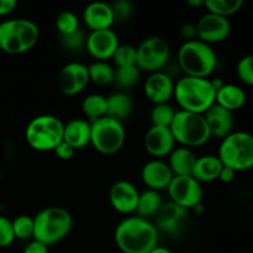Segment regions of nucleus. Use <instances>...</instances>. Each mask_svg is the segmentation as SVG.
Returning <instances> with one entry per match:
<instances>
[{"label":"nucleus","instance_id":"obj_28","mask_svg":"<svg viewBox=\"0 0 253 253\" xmlns=\"http://www.w3.org/2000/svg\"><path fill=\"white\" fill-rule=\"evenodd\" d=\"M106 98L100 94H90L82 101V111L88 116L90 123L106 116Z\"/></svg>","mask_w":253,"mask_h":253},{"label":"nucleus","instance_id":"obj_2","mask_svg":"<svg viewBox=\"0 0 253 253\" xmlns=\"http://www.w3.org/2000/svg\"><path fill=\"white\" fill-rule=\"evenodd\" d=\"M173 96L180 110L204 115L215 104L216 90L212 86L211 79L185 76L174 83Z\"/></svg>","mask_w":253,"mask_h":253},{"label":"nucleus","instance_id":"obj_20","mask_svg":"<svg viewBox=\"0 0 253 253\" xmlns=\"http://www.w3.org/2000/svg\"><path fill=\"white\" fill-rule=\"evenodd\" d=\"M204 118L208 124L211 137L224 140L230 133L234 132V115H232L231 111L226 110V109L214 104L204 114Z\"/></svg>","mask_w":253,"mask_h":253},{"label":"nucleus","instance_id":"obj_45","mask_svg":"<svg viewBox=\"0 0 253 253\" xmlns=\"http://www.w3.org/2000/svg\"><path fill=\"white\" fill-rule=\"evenodd\" d=\"M150 253H173L170 251L169 249H167V247H163V246H156L155 249L152 250Z\"/></svg>","mask_w":253,"mask_h":253},{"label":"nucleus","instance_id":"obj_37","mask_svg":"<svg viewBox=\"0 0 253 253\" xmlns=\"http://www.w3.org/2000/svg\"><path fill=\"white\" fill-rule=\"evenodd\" d=\"M85 42L86 39L81 30H77V31L72 32V34L66 35V36H61V43L63 44L64 48L72 52L81 51L85 46Z\"/></svg>","mask_w":253,"mask_h":253},{"label":"nucleus","instance_id":"obj_8","mask_svg":"<svg viewBox=\"0 0 253 253\" xmlns=\"http://www.w3.org/2000/svg\"><path fill=\"white\" fill-rule=\"evenodd\" d=\"M169 128L175 142L187 148L199 147L211 138L208 124L202 114L184 110L175 111Z\"/></svg>","mask_w":253,"mask_h":253},{"label":"nucleus","instance_id":"obj_25","mask_svg":"<svg viewBox=\"0 0 253 253\" xmlns=\"http://www.w3.org/2000/svg\"><path fill=\"white\" fill-rule=\"evenodd\" d=\"M246 103V93L244 89L235 84H224L215 96V104L226 110L234 111L239 110Z\"/></svg>","mask_w":253,"mask_h":253},{"label":"nucleus","instance_id":"obj_22","mask_svg":"<svg viewBox=\"0 0 253 253\" xmlns=\"http://www.w3.org/2000/svg\"><path fill=\"white\" fill-rule=\"evenodd\" d=\"M91 123L84 119H73L64 124L63 141L71 145L74 150H81L90 143Z\"/></svg>","mask_w":253,"mask_h":253},{"label":"nucleus","instance_id":"obj_30","mask_svg":"<svg viewBox=\"0 0 253 253\" xmlns=\"http://www.w3.org/2000/svg\"><path fill=\"white\" fill-rule=\"evenodd\" d=\"M89 81L98 85H108L113 83L115 71L108 62L96 61L88 67Z\"/></svg>","mask_w":253,"mask_h":253},{"label":"nucleus","instance_id":"obj_12","mask_svg":"<svg viewBox=\"0 0 253 253\" xmlns=\"http://www.w3.org/2000/svg\"><path fill=\"white\" fill-rule=\"evenodd\" d=\"M189 220V211L172 202L163 203L156 214V229L169 236H177L184 230Z\"/></svg>","mask_w":253,"mask_h":253},{"label":"nucleus","instance_id":"obj_38","mask_svg":"<svg viewBox=\"0 0 253 253\" xmlns=\"http://www.w3.org/2000/svg\"><path fill=\"white\" fill-rule=\"evenodd\" d=\"M111 9L114 12L115 22H125L131 17L133 11L132 4L127 0H119L111 4Z\"/></svg>","mask_w":253,"mask_h":253},{"label":"nucleus","instance_id":"obj_41","mask_svg":"<svg viewBox=\"0 0 253 253\" xmlns=\"http://www.w3.org/2000/svg\"><path fill=\"white\" fill-rule=\"evenodd\" d=\"M179 35L184 42H189V41H194L197 40V26L194 24H184L182 25L179 30Z\"/></svg>","mask_w":253,"mask_h":253},{"label":"nucleus","instance_id":"obj_47","mask_svg":"<svg viewBox=\"0 0 253 253\" xmlns=\"http://www.w3.org/2000/svg\"><path fill=\"white\" fill-rule=\"evenodd\" d=\"M185 253H197V252H185Z\"/></svg>","mask_w":253,"mask_h":253},{"label":"nucleus","instance_id":"obj_18","mask_svg":"<svg viewBox=\"0 0 253 253\" xmlns=\"http://www.w3.org/2000/svg\"><path fill=\"white\" fill-rule=\"evenodd\" d=\"M175 140L169 127H161V126H151L145 136L146 151L152 157L158 158L169 156L174 150Z\"/></svg>","mask_w":253,"mask_h":253},{"label":"nucleus","instance_id":"obj_5","mask_svg":"<svg viewBox=\"0 0 253 253\" xmlns=\"http://www.w3.org/2000/svg\"><path fill=\"white\" fill-rule=\"evenodd\" d=\"M178 64L188 77L208 78L217 66V57L210 44L199 40L184 42L178 51Z\"/></svg>","mask_w":253,"mask_h":253},{"label":"nucleus","instance_id":"obj_44","mask_svg":"<svg viewBox=\"0 0 253 253\" xmlns=\"http://www.w3.org/2000/svg\"><path fill=\"white\" fill-rule=\"evenodd\" d=\"M235 175H236V172L234 169L229 167H222L221 172H220L219 179L221 180L222 183H230L235 179Z\"/></svg>","mask_w":253,"mask_h":253},{"label":"nucleus","instance_id":"obj_34","mask_svg":"<svg viewBox=\"0 0 253 253\" xmlns=\"http://www.w3.org/2000/svg\"><path fill=\"white\" fill-rule=\"evenodd\" d=\"M12 229H14L15 239L27 240L34 237V217L29 215H19L12 220Z\"/></svg>","mask_w":253,"mask_h":253},{"label":"nucleus","instance_id":"obj_42","mask_svg":"<svg viewBox=\"0 0 253 253\" xmlns=\"http://www.w3.org/2000/svg\"><path fill=\"white\" fill-rule=\"evenodd\" d=\"M22 253H48V246H46V245L42 244V242L34 240V241L30 242V244L25 247Z\"/></svg>","mask_w":253,"mask_h":253},{"label":"nucleus","instance_id":"obj_17","mask_svg":"<svg viewBox=\"0 0 253 253\" xmlns=\"http://www.w3.org/2000/svg\"><path fill=\"white\" fill-rule=\"evenodd\" d=\"M143 90L148 100L155 105L167 104L174 93V82L165 72H155L146 79Z\"/></svg>","mask_w":253,"mask_h":253},{"label":"nucleus","instance_id":"obj_35","mask_svg":"<svg viewBox=\"0 0 253 253\" xmlns=\"http://www.w3.org/2000/svg\"><path fill=\"white\" fill-rule=\"evenodd\" d=\"M56 27L61 36H66L79 30V20L74 12L63 11L57 16Z\"/></svg>","mask_w":253,"mask_h":253},{"label":"nucleus","instance_id":"obj_14","mask_svg":"<svg viewBox=\"0 0 253 253\" xmlns=\"http://www.w3.org/2000/svg\"><path fill=\"white\" fill-rule=\"evenodd\" d=\"M89 82L88 66L79 62H71L59 71L57 85L64 95L73 96L82 93Z\"/></svg>","mask_w":253,"mask_h":253},{"label":"nucleus","instance_id":"obj_26","mask_svg":"<svg viewBox=\"0 0 253 253\" xmlns=\"http://www.w3.org/2000/svg\"><path fill=\"white\" fill-rule=\"evenodd\" d=\"M106 116L123 123L132 113L133 103L130 96L125 93L111 94L106 98Z\"/></svg>","mask_w":253,"mask_h":253},{"label":"nucleus","instance_id":"obj_23","mask_svg":"<svg viewBox=\"0 0 253 253\" xmlns=\"http://www.w3.org/2000/svg\"><path fill=\"white\" fill-rule=\"evenodd\" d=\"M222 163L217 156L205 155L197 158L192 177L199 183H210L219 179L220 172L222 169Z\"/></svg>","mask_w":253,"mask_h":253},{"label":"nucleus","instance_id":"obj_4","mask_svg":"<svg viewBox=\"0 0 253 253\" xmlns=\"http://www.w3.org/2000/svg\"><path fill=\"white\" fill-rule=\"evenodd\" d=\"M39 39L40 29L31 20L11 19L0 24V49L7 54L26 53Z\"/></svg>","mask_w":253,"mask_h":253},{"label":"nucleus","instance_id":"obj_36","mask_svg":"<svg viewBox=\"0 0 253 253\" xmlns=\"http://www.w3.org/2000/svg\"><path fill=\"white\" fill-rule=\"evenodd\" d=\"M237 77L242 83L253 85V54L242 57L236 67Z\"/></svg>","mask_w":253,"mask_h":253},{"label":"nucleus","instance_id":"obj_32","mask_svg":"<svg viewBox=\"0 0 253 253\" xmlns=\"http://www.w3.org/2000/svg\"><path fill=\"white\" fill-rule=\"evenodd\" d=\"M175 111L169 104H158L153 106L151 111V121L153 126H161V127H169L174 119Z\"/></svg>","mask_w":253,"mask_h":253},{"label":"nucleus","instance_id":"obj_31","mask_svg":"<svg viewBox=\"0 0 253 253\" xmlns=\"http://www.w3.org/2000/svg\"><path fill=\"white\" fill-rule=\"evenodd\" d=\"M140 79V69L137 66L121 67L115 71L114 82L123 89L132 88Z\"/></svg>","mask_w":253,"mask_h":253},{"label":"nucleus","instance_id":"obj_7","mask_svg":"<svg viewBox=\"0 0 253 253\" xmlns=\"http://www.w3.org/2000/svg\"><path fill=\"white\" fill-rule=\"evenodd\" d=\"M64 124L53 115H40L32 119L25 130L30 147L40 152L53 151L63 141Z\"/></svg>","mask_w":253,"mask_h":253},{"label":"nucleus","instance_id":"obj_33","mask_svg":"<svg viewBox=\"0 0 253 253\" xmlns=\"http://www.w3.org/2000/svg\"><path fill=\"white\" fill-rule=\"evenodd\" d=\"M111 59L118 68L136 66V63H137V48L131 46V44H120Z\"/></svg>","mask_w":253,"mask_h":253},{"label":"nucleus","instance_id":"obj_21","mask_svg":"<svg viewBox=\"0 0 253 253\" xmlns=\"http://www.w3.org/2000/svg\"><path fill=\"white\" fill-rule=\"evenodd\" d=\"M83 20L91 31L108 30L115 22L111 5L103 1L91 2L85 6L83 11Z\"/></svg>","mask_w":253,"mask_h":253},{"label":"nucleus","instance_id":"obj_24","mask_svg":"<svg viewBox=\"0 0 253 253\" xmlns=\"http://www.w3.org/2000/svg\"><path fill=\"white\" fill-rule=\"evenodd\" d=\"M197 156L190 148L178 147L170 152L168 166L172 170L174 177H183V175H192L194 169Z\"/></svg>","mask_w":253,"mask_h":253},{"label":"nucleus","instance_id":"obj_11","mask_svg":"<svg viewBox=\"0 0 253 253\" xmlns=\"http://www.w3.org/2000/svg\"><path fill=\"white\" fill-rule=\"evenodd\" d=\"M169 202L184 208V209H194L202 204L203 188L202 183L198 182L192 175L174 177L167 188Z\"/></svg>","mask_w":253,"mask_h":253},{"label":"nucleus","instance_id":"obj_40","mask_svg":"<svg viewBox=\"0 0 253 253\" xmlns=\"http://www.w3.org/2000/svg\"><path fill=\"white\" fill-rule=\"evenodd\" d=\"M53 151L54 153H56L57 157L62 161L71 160V158L74 156V152H76V150H74L71 145H68L66 141H62V142L59 143Z\"/></svg>","mask_w":253,"mask_h":253},{"label":"nucleus","instance_id":"obj_46","mask_svg":"<svg viewBox=\"0 0 253 253\" xmlns=\"http://www.w3.org/2000/svg\"><path fill=\"white\" fill-rule=\"evenodd\" d=\"M188 5L192 7L204 6V0H188Z\"/></svg>","mask_w":253,"mask_h":253},{"label":"nucleus","instance_id":"obj_10","mask_svg":"<svg viewBox=\"0 0 253 253\" xmlns=\"http://www.w3.org/2000/svg\"><path fill=\"white\" fill-rule=\"evenodd\" d=\"M137 48L138 69L155 73L167 64L170 56L169 44L163 37L152 36L146 39Z\"/></svg>","mask_w":253,"mask_h":253},{"label":"nucleus","instance_id":"obj_27","mask_svg":"<svg viewBox=\"0 0 253 253\" xmlns=\"http://www.w3.org/2000/svg\"><path fill=\"white\" fill-rule=\"evenodd\" d=\"M162 204L163 203L160 192L147 189L140 193L136 214H137V216L148 220V217L156 216Z\"/></svg>","mask_w":253,"mask_h":253},{"label":"nucleus","instance_id":"obj_39","mask_svg":"<svg viewBox=\"0 0 253 253\" xmlns=\"http://www.w3.org/2000/svg\"><path fill=\"white\" fill-rule=\"evenodd\" d=\"M15 234L12 221L6 216L0 215V247H7L14 242Z\"/></svg>","mask_w":253,"mask_h":253},{"label":"nucleus","instance_id":"obj_1","mask_svg":"<svg viewBox=\"0 0 253 253\" xmlns=\"http://www.w3.org/2000/svg\"><path fill=\"white\" fill-rule=\"evenodd\" d=\"M158 236L155 224L137 215L121 220L114 234L116 246L123 253H150L158 246Z\"/></svg>","mask_w":253,"mask_h":253},{"label":"nucleus","instance_id":"obj_13","mask_svg":"<svg viewBox=\"0 0 253 253\" xmlns=\"http://www.w3.org/2000/svg\"><path fill=\"white\" fill-rule=\"evenodd\" d=\"M195 26L198 40L210 46L225 41L231 32V24L226 17L210 12L203 15Z\"/></svg>","mask_w":253,"mask_h":253},{"label":"nucleus","instance_id":"obj_9","mask_svg":"<svg viewBox=\"0 0 253 253\" xmlns=\"http://www.w3.org/2000/svg\"><path fill=\"white\" fill-rule=\"evenodd\" d=\"M126 132L123 123L109 116L91 123L90 143L103 155H114L123 148Z\"/></svg>","mask_w":253,"mask_h":253},{"label":"nucleus","instance_id":"obj_19","mask_svg":"<svg viewBox=\"0 0 253 253\" xmlns=\"http://www.w3.org/2000/svg\"><path fill=\"white\" fill-rule=\"evenodd\" d=\"M174 178L167 162L161 160H153L146 163L141 170V179L143 184L151 190L167 189Z\"/></svg>","mask_w":253,"mask_h":253},{"label":"nucleus","instance_id":"obj_29","mask_svg":"<svg viewBox=\"0 0 253 253\" xmlns=\"http://www.w3.org/2000/svg\"><path fill=\"white\" fill-rule=\"evenodd\" d=\"M204 6L210 14L226 17L236 14L244 6L242 0H204Z\"/></svg>","mask_w":253,"mask_h":253},{"label":"nucleus","instance_id":"obj_6","mask_svg":"<svg viewBox=\"0 0 253 253\" xmlns=\"http://www.w3.org/2000/svg\"><path fill=\"white\" fill-rule=\"evenodd\" d=\"M217 157L224 167L235 172H245L253 168V135L245 131H235L221 140Z\"/></svg>","mask_w":253,"mask_h":253},{"label":"nucleus","instance_id":"obj_43","mask_svg":"<svg viewBox=\"0 0 253 253\" xmlns=\"http://www.w3.org/2000/svg\"><path fill=\"white\" fill-rule=\"evenodd\" d=\"M16 6V0H0V16H6L11 14Z\"/></svg>","mask_w":253,"mask_h":253},{"label":"nucleus","instance_id":"obj_3","mask_svg":"<svg viewBox=\"0 0 253 253\" xmlns=\"http://www.w3.org/2000/svg\"><path fill=\"white\" fill-rule=\"evenodd\" d=\"M34 224V240L51 246L68 236L73 227V217L64 208L48 207L37 212Z\"/></svg>","mask_w":253,"mask_h":253},{"label":"nucleus","instance_id":"obj_16","mask_svg":"<svg viewBox=\"0 0 253 253\" xmlns=\"http://www.w3.org/2000/svg\"><path fill=\"white\" fill-rule=\"evenodd\" d=\"M140 193L132 183L127 180H118L114 183L109 192V200L114 209L124 215L136 212Z\"/></svg>","mask_w":253,"mask_h":253},{"label":"nucleus","instance_id":"obj_15","mask_svg":"<svg viewBox=\"0 0 253 253\" xmlns=\"http://www.w3.org/2000/svg\"><path fill=\"white\" fill-rule=\"evenodd\" d=\"M120 46L119 37L111 29L91 31L86 37L85 47L91 57L96 61L106 62L113 58L114 53Z\"/></svg>","mask_w":253,"mask_h":253}]
</instances>
